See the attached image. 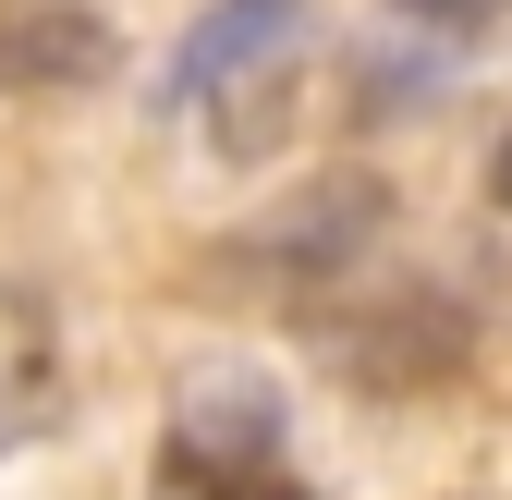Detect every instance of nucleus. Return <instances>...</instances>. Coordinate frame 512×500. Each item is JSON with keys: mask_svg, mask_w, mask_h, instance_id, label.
<instances>
[{"mask_svg": "<svg viewBox=\"0 0 512 500\" xmlns=\"http://www.w3.org/2000/svg\"><path fill=\"white\" fill-rule=\"evenodd\" d=\"M317 13V0H208V13H196V37H183L171 49V98H220L232 74H256V61H281L293 49V25Z\"/></svg>", "mask_w": 512, "mask_h": 500, "instance_id": "obj_1", "label": "nucleus"}, {"mask_svg": "<svg viewBox=\"0 0 512 500\" xmlns=\"http://www.w3.org/2000/svg\"><path fill=\"white\" fill-rule=\"evenodd\" d=\"M110 74V25L74 13V0H0V98H37V86H86Z\"/></svg>", "mask_w": 512, "mask_h": 500, "instance_id": "obj_2", "label": "nucleus"}, {"mask_svg": "<svg viewBox=\"0 0 512 500\" xmlns=\"http://www.w3.org/2000/svg\"><path fill=\"white\" fill-rule=\"evenodd\" d=\"M378 208H391V196H378L366 171H330V183H317V196L293 208V232H281V257H293V269H342V257H366V232H378Z\"/></svg>", "mask_w": 512, "mask_h": 500, "instance_id": "obj_3", "label": "nucleus"}, {"mask_svg": "<svg viewBox=\"0 0 512 500\" xmlns=\"http://www.w3.org/2000/svg\"><path fill=\"white\" fill-rule=\"evenodd\" d=\"M171 488H183V500H305V488L281 476V452H232V464H171Z\"/></svg>", "mask_w": 512, "mask_h": 500, "instance_id": "obj_4", "label": "nucleus"}, {"mask_svg": "<svg viewBox=\"0 0 512 500\" xmlns=\"http://www.w3.org/2000/svg\"><path fill=\"white\" fill-rule=\"evenodd\" d=\"M391 13H403V25H427V37H476L500 0H391Z\"/></svg>", "mask_w": 512, "mask_h": 500, "instance_id": "obj_5", "label": "nucleus"}, {"mask_svg": "<svg viewBox=\"0 0 512 500\" xmlns=\"http://www.w3.org/2000/svg\"><path fill=\"white\" fill-rule=\"evenodd\" d=\"M488 183H500V208H512V147H500V159H488Z\"/></svg>", "mask_w": 512, "mask_h": 500, "instance_id": "obj_6", "label": "nucleus"}]
</instances>
